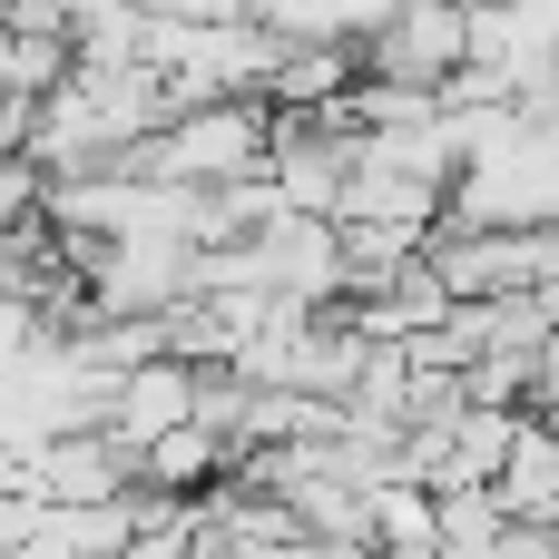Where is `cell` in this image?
Here are the masks:
<instances>
[{"mask_svg":"<svg viewBox=\"0 0 559 559\" xmlns=\"http://www.w3.org/2000/svg\"><path fill=\"white\" fill-rule=\"evenodd\" d=\"M265 167V108L255 98H206V108H177L167 128H147L128 147V177H157V187H236Z\"/></svg>","mask_w":559,"mask_h":559,"instance_id":"6da1fadb","label":"cell"},{"mask_svg":"<svg viewBox=\"0 0 559 559\" xmlns=\"http://www.w3.org/2000/svg\"><path fill=\"white\" fill-rule=\"evenodd\" d=\"M138 29H147L138 0H69V10H59L69 69H138Z\"/></svg>","mask_w":559,"mask_h":559,"instance_id":"52a82bcc","label":"cell"},{"mask_svg":"<svg viewBox=\"0 0 559 559\" xmlns=\"http://www.w3.org/2000/svg\"><path fill=\"white\" fill-rule=\"evenodd\" d=\"M423 265H432V285H442L452 305H491V295H531V285H550L559 246H550V226H531V236L432 226V236H423Z\"/></svg>","mask_w":559,"mask_h":559,"instance_id":"3957f363","label":"cell"},{"mask_svg":"<svg viewBox=\"0 0 559 559\" xmlns=\"http://www.w3.org/2000/svg\"><path fill=\"white\" fill-rule=\"evenodd\" d=\"M177 423H197V364H167V354H157V364H128V373L98 393V432H108L128 462H138L157 432H177Z\"/></svg>","mask_w":559,"mask_h":559,"instance_id":"5b68a950","label":"cell"},{"mask_svg":"<svg viewBox=\"0 0 559 559\" xmlns=\"http://www.w3.org/2000/svg\"><path fill=\"white\" fill-rule=\"evenodd\" d=\"M354 79H373V88H452L462 79V0H403L354 49Z\"/></svg>","mask_w":559,"mask_h":559,"instance_id":"277c9868","label":"cell"},{"mask_svg":"<svg viewBox=\"0 0 559 559\" xmlns=\"http://www.w3.org/2000/svg\"><path fill=\"white\" fill-rule=\"evenodd\" d=\"M10 559H79V550H69V540H59V521L39 511V531H29V540H20V550H10Z\"/></svg>","mask_w":559,"mask_h":559,"instance_id":"ba28073f","label":"cell"},{"mask_svg":"<svg viewBox=\"0 0 559 559\" xmlns=\"http://www.w3.org/2000/svg\"><path fill=\"white\" fill-rule=\"evenodd\" d=\"M69 265L88 275V314H167L197 295V246L187 236H108V246H69Z\"/></svg>","mask_w":559,"mask_h":559,"instance_id":"7a4b0ae2","label":"cell"},{"mask_svg":"<svg viewBox=\"0 0 559 559\" xmlns=\"http://www.w3.org/2000/svg\"><path fill=\"white\" fill-rule=\"evenodd\" d=\"M481 491H491L501 521H550L559 511V442H550V423L521 413V432H511V452H501V472H491Z\"/></svg>","mask_w":559,"mask_h":559,"instance_id":"8992f818","label":"cell"},{"mask_svg":"<svg viewBox=\"0 0 559 559\" xmlns=\"http://www.w3.org/2000/svg\"><path fill=\"white\" fill-rule=\"evenodd\" d=\"M0 59H10V20H0Z\"/></svg>","mask_w":559,"mask_h":559,"instance_id":"9c48e42d","label":"cell"}]
</instances>
